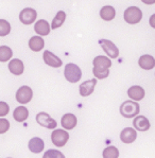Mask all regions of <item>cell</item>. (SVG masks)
I'll list each match as a JSON object with an SVG mask.
<instances>
[{
    "label": "cell",
    "instance_id": "6da1fadb",
    "mask_svg": "<svg viewBox=\"0 0 155 158\" xmlns=\"http://www.w3.org/2000/svg\"><path fill=\"white\" fill-rule=\"evenodd\" d=\"M64 75L70 83H77L82 77V71L76 64H67L64 70Z\"/></svg>",
    "mask_w": 155,
    "mask_h": 158
},
{
    "label": "cell",
    "instance_id": "7a4b0ae2",
    "mask_svg": "<svg viewBox=\"0 0 155 158\" xmlns=\"http://www.w3.org/2000/svg\"><path fill=\"white\" fill-rule=\"evenodd\" d=\"M121 115L125 118H133L139 113V104L134 101H125L121 104L120 107Z\"/></svg>",
    "mask_w": 155,
    "mask_h": 158
},
{
    "label": "cell",
    "instance_id": "3957f363",
    "mask_svg": "<svg viewBox=\"0 0 155 158\" xmlns=\"http://www.w3.org/2000/svg\"><path fill=\"white\" fill-rule=\"evenodd\" d=\"M124 20L130 25H136L142 18V12L137 6H130L124 11Z\"/></svg>",
    "mask_w": 155,
    "mask_h": 158
},
{
    "label": "cell",
    "instance_id": "277c9868",
    "mask_svg": "<svg viewBox=\"0 0 155 158\" xmlns=\"http://www.w3.org/2000/svg\"><path fill=\"white\" fill-rule=\"evenodd\" d=\"M69 139V134L65 130H54L51 134V140L55 147H64Z\"/></svg>",
    "mask_w": 155,
    "mask_h": 158
},
{
    "label": "cell",
    "instance_id": "5b68a950",
    "mask_svg": "<svg viewBox=\"0 0 155 158\" xmlns=\"http://www.w3.org/2000/svg\"><path fill=\"white\" fill-rule=\"evenodd\" d=\"M36 121L40 125L44 126L46 128H50V130H53V128L57 127V121L54 119H52L51 117L48 115L47 113H38L36 115Z\"/></svg>",
    "mask_w": 155,
    "mask_h": 158
},
{
    "label": "cell",
    "instance_id": "8992f818",
    "mask_svg": "<svg viewBox=\"0 0 155 158\" xmlns=\"http://www.w3.org/2000/svg\"><path fill=\"white\" fill-rule=\"evenodd\" d=\"M33 91L30 87L23 86L18 89L16 92V100H17L20 104H27L28 102L32 100Z\"/></svg>",
    "mask_w": 155,
    "mask_h": 158
},
{
    "label": "cell",
    "instance_id": "52a82bcc",
    "mask_svg": "<svg viewBox=\"0 0 155 158\" xmlns=\"http://www.w3.org/2000/svg\"><path fill=\"white\" fill-rule=\"evenodd\" d=\"M36 17H37V13L35 10L31 8H26L19 14V19L23 25H31L35 21Z\"/></svg>",
    "mask_w": 155,
    "mask_h": 158
},
{
    "label": "cell",
    "instance_id": "ba28073f",
    "mask_svg": "<svg viewBox=\"0 0 155 158\" xmlns=\"http://www.w3.org/2000/svg\"><path fill=\"white\" fill-rule=\"evenodd\" d=\"M100 44H101L102 49L104 50V52H105L108 56L112 58L118 57V55H119V50H118L117 46L113 42L107 40H100Z\"/></svg>",
    "mask_w": 155,
    "mask_h": 158
},
{
    "label": "cell",
    "instance_id": "9c48e42d",
    "mask_svg": "<svg viewBox=\"0 0 155 158\" xmlns=\"http://www.w3.org/2000/svg\"><path fill=\"white\" fill-rule=\"evenodd\" d=\"M43 58H44V62L48 65V66H51L54 68H59L62 66L63 62L60 60L57 55H54L52 52H50L49 50H45L43 54Z\"/></svg>",
    "mask_w": 155,
    "mask_h": 158
},
{
    "label": "cell",
    "instance_id": "30bf717a",
    "mask_svg": "<svg viewBox=\"0 0 155 158\" xmlns=\"http://www.w3.org/2000/svg\"><path fill=\"white\" fill-rule=\"evenodd\" d=\"M97 85V80L91 79L88 81H85L84 83L80 85V94L83 97L90 96L93 94V91L95 90V87Z\"/></svg>",
    "mask_w": 155,
    "mask_h": 158
},
{
    "label": "cell",
    "instance_id": "8fae6325",
    "mask_svg": "<svg viewBox=\"0 0 155 158\" xmlns=\"http://www.w3.org/2000/svg\"><path fill=\"white\" fill-rule=\"evenodd\" d=\"M137 138V133L132 127H127L121 132L120 134V139L124 143H132L135 141Z\"/></svg>",
    "mask_w": 155,
    "mask_h": 158
},
{
    "label": "cell",
    "instance_id": "7c38bea8",
    "mask_svg": "<svg viewBox=\"0 0 155 158\" xmlns=\"http://www.w3.org/2000/svg\"><path fill=\"white\" fill-rule=\"evenodd\" d=\"M77 117L73 114H66V115L62 117V120H61L62 126L65 130H72V128H74V126L77 125Z\"/></svg>",
    "mask_w": 155,
    "mask_h": 158
},
{
    "label": "cell",
    "instance_id": "4fadbf2b",
    "mask_svg": "<svg viewBox=\"0 0 155 158\" xmlns=\"http://www.w3.org/2000/svg\"><path fill=\"white\" fill-rule=\"evenodd\" d=\"M9 69L13 74L20 75V74H23L25 66H23V63L21 62L20 60L14 58V60H12L11 62L9 63Z\"/></svg>",
    "mask_w": 155,
    "mask_h": 158
},
{
    "label": "cell",
    "instance_id": "5bb4252c",
    "mask_svg": "<svg viewBox=\"0 0 155 158\" xmlns=\"http://www.w3.org/2000/svg\"><path fill=\"white\" fill-rule=\"evenodd\" d=\"M133 124H134L135 128L140 131V132H145V131H148L150 128V122L145 116L136 117L133 121Z\"/></svg>",
    "mask_w": 155,
    "mask_h": 158
},
{
    "label": "cell",
    "instance_id": "9a60e30c",
    "mask_svg": "<svg viewBox=\"0 0 155 158\" xmlns=\"http://www.w3.org/2000/svg\"><path fill=\"white\" fill-rule=\"evenodd\" d=\"M139 66L145 70H151L155 67V60L152 55H142L138 62Z\"/></svg>",
    "mask_w": 155,
    "mask_h": 158
},
{
    "label": "cell",
    "instance_id": "2e32d148",
    "mask_svg": "<svg viewBox=\"0 0 155 158\" xmlns=\"http://www.w3.org/2000/svg\"><path fill=\"white\" fill-rule=\"evenodd\" d=\"M34 30L37 34H40V36H46L50 33V26L48 23V21L44 20H38L36 21L35 26H34Z\"/></svg>",
    "mask_w": 155,
    "mask_h": 158
},
{
    "label": "cell",
    "instance_id": "e0dca14e",
    "mask_svg": "<svg viewBox=\"0 0 155 158\" xmlns=\"http://www.w3.org/2000/svg\"><path fill=\"white\" fill-rule=\"evenodd\" d=\"M128 94L131 99H133L134 101H140L144 99L145 97V90L142 87L140 86H132L130 87V89L128 90Z\"/></svg>",
    "mask_w": 155,
    "mask_h": 158
},
{
    "label": "cell",
    "instance_id": "ac0fdd59",
    "mask_svg": "<svg viewBox=\"0 0 155 158\" xmlns=\"http://www.w3.org/2000/svg\"><path fill=\"white\" fill-rule=\"evenodd\" d=\"M94 68L97 69H108L112 66V62H111L110 58L102 56V55H99L94 60Z\"/></svg>",
    "mask_w": 155,
    "mask_h": 158
},
{
    "label": "cell",
    "instance_id": "d6986e66",
    "mask_svg": "<svg viewBox=\"0 0 155 158\" xmlns=\"http://www.w3.org/2000/svg\"><path fill=\"white\" fill-rule=\"evenodd\" d=\"M44 141L40 138L38 137H34L29 141V150L31 151L32 153H35V154H38L44 150Z\"/></svg>",
    "mask_w": 155,
    "mask_h": 158
},
{
    "label": "cell",
    "instance_id": "ffe728a7",
    "mask_svg": "<svg viewBox=\"0 0 155 158\" xmlns=\"http://www.w3.org/2000/svg\"><path fill=\"white\" fill-rule=\"evenodd\" d=\"M44 46H45V42H44V40L40 36H33L29 40V47L34 52L40 51L44 48Z\"/></svg>",
    "mask_w": 155,
    "mask_h": 158
},
{
    "label": "cell",
    "instance_id": "44dd1931",
    "mask_svg": "<svg viewBox=\"0 0 155 158\" xmlns=\"http://www.w3.org/2000/svg\"><path fill=\"white\" fill-rule=\"evenodd\" d=\"M29 116V110L28 108L25 107V106H19L14 110L13 113V117L16 121L18 122H23V121H26L27 118Z\"/></svg>",
    "mask_w": 155,
    "mask_h": 158
},
{
    "label": "cell",
    "instance_id": "7402d4cb",
    "mask_svg": "<svg viewBox=\"0 0 155 158\" xmlns=\"http://www.w3.org/2000/svg\"><path fill=\"white\" fill-rule=\"evenodd\" d=\"M115 15H116L115 9H114L113 6H103V8L101 9V11H100L101 18L104 19V20H106V21H110V20H112V19H114V18H115Z\"/></svg>",
    "mask_w": 155,
    "mask_h": 158
},
{
    "label": "cell",
    "instance_id": "603a6c76",
    "mask_svg": "<svg viewBox=\"0 0 155 158\" xmlns=\"http://www.w3.org/2000/svg\"><path fill=\"white\" fill-rule=\"evenodd\" d=\"M65 19H66V14H65V12H63V11L57 12V14L55 15L54 19L52 20L51 28H50V29H57V28H60V27L62 26L63 23H64Z\"/></svg>",
    "mask_w": 155,
    "mask_h": 158
},
{
    "label": "cell",
    "instance_id": "cb8c5ba5",
    "mask_svg": "<svg viewBox=\"0 0 155 158\" xmlns=\"http://www.w3.org/2000/svg\"><path fill=\"white\" fill-rule=\"evenodd\" d=\"M13 52L12 49L8 46H1L0 47V62H8L9 60H11Z\"/></svg>",
    "mask_w": 155,
    "mask_h": 158
},
{
    "label": "cell",
    "instance_id": "d4e9b609",
    "mask_svg": "<svg viewBox=\"0 0 155 158\" xmlns=\"http://www.w3.org/2000/svg\"><path fill=\"white\" fill-rule=\"evenodd\" d=\"M103 158H118L119 157V151L116 147H107L106 149H104L102 153Z\"/></svg>",
    "mask_w": 155,
    "mask_h": 158
},
{
    "label": "cell",
    "instance_id": "484cf974",
    "mask_svg": "<svg viewBox=\"0 0 155 158\" xmlns=\"http://www.w3.org/2000/svg\"><path fill=\"white\" fill-rule=\"evenodd\" d=\"M11 32V25L9 21L0 19V36H6Z\"/></svg>",
    "mask_w": 155,
    "mask_h": 158
},
{
    "label": "cell",
    "instance_id": "4316f807",
    "mask_svg": "<svg viewBox=\"0 0 155 158\" xmlns=\"http://www.w3.org/2000/svg\"><path fill=\"white\" fill-rule=\"evenodd\" d=\"M43 158H65V156L57 150H48L47 152H45Z\"/></svg>",
    "mask_w": 155,
    "mask_h": 158
},
{
    "label": "cell",
    "instance_id": "83f0119b",
    "mask_svg": "<svg viewBox=\"0 0 155 158\" xmlns=\"http://www.w3.org/2000/svg\"><path fill=\"white\" fill-rule=\"evenodd\" d=\"M93 72L97 79H101V80L106 79L108 77V74H110V70L108 69H97V68H94Z\"/></svg>",
    "mask_w": 155,
    "mask_h": 158
},
{
    "label": "cell",
    "instance_id": "f1b7e54d",
    "mask_svg": "<svg viewBox=\"0 0 155 158\" xmlns=\"http://www.w3.org/2000/svg\"><path fill=\"white\" fill-rule=\"evenodd\" d=\"M10 122L6 119H0V134H4L9 131Z\"/></svg>",
    "mask_w": 155,
    "mask_h": 158
},
{
    "label": "cell",
    "instance_id": "f546056e",
    "mask_svg": "<svg viewBox=\"0 0 155 158\" xmlns=\"http://www.w3.org/2000/svg\"><path fill=\"white\" fill-rule=\"evenodd\" d=\"M9 105L6 103V102H2L0 101V117H3V116H6L9 114Z\"/></svg>",
    "mask_w": 155,
    "mask_h": 158
}]
</instances>
